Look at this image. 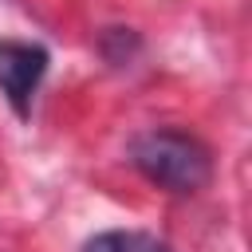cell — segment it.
Segmentation results:
<instances>
[{
  "label": "cell",
  "instance_id": "1",
  "mask_svg": "<svg viewBox=\"0 0 252 252\" xmlns=\"http://www.w3.org/2000/svg\"><path fill=\"white\" fill-rule=\"evenodd\" d=\"M130 161L138 173L169 193H197L213 177V158L205 142L185 130H146L130 146Z\"/></svg>",
  "mask_w": 252,
  "mask_h": 252
},
{
  "label": "cell",
  "instance_id": "2",
  "mask_svg": "<svg viewBox=\"0 0 252 252\" xmlns=\"http://www.w3.org/2000/svg\"><path fill=\"white\" fill-rule=\"evenodd\" d=\"M43 75H47V47L24 39H0V94L20 118L32 114V98Z\"/></svg>",
  "mask_w": 252,
  "mask_h": 252
},
{
  "label": "cell",
  "instance_id": "3",
  "mask_svg": "<svg viewBox=\"0 0 252 252\" xmlns=\"http://www.w3.org/2000/svg\"><path fill=\"white\" fill-rule=\"evenodd\" d=\"M83 252H169L158 236L150 232H138V228H110V232H98L94 240H87Z\"/></svg>",
  "mask_w": 252,
  "mask_h": 252
}]
</instances>
